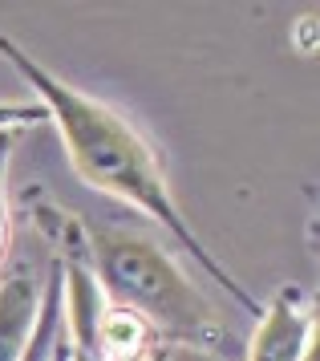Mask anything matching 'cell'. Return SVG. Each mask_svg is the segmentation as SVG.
I'll return each mask as SVG.
<instances>
[{
  "mask_svg": "<svg viewBox=\"0 0 320 361\" xmlns=\"http://www.w3.org/2000/svg\"><path fill=\"white\" fill-rule=\"evenodd\" d=\"M259 329L252 333V345L243 361H308L312 357V333H316V312L304 300L296 284H284L259 305Z\"/></svg>",
  "mask_w": 320,
  "mask_h": 361,
  "instance_id": "3",
  "label": "cell"
},
{
  "mask_svg": "<svg viewBox=\"0 0 320 361\" xmlns=\"http://www.w3.org/2000/svg\"><path fill=\"white\" fill-rule=\"evenodd\" d=\"M41 122H49L41 102H0V130H25Z\"/></svg>",
  "mask_w": 320,
  "mask_h": 361,
  "instance_id": "6",
  "label": "cell"
},
{
  "mask_svg": "<svg viewBox=\"0 0 320 361\" xmlns=\"http://www.w3.org/2000/svg\"><path fill=\"white\" fill-rule=\"evenodd\" d=\"M49 361H69V337H65V321H61L57 341H53V353H49Z\"/></svg>",
  "mask_w": 320,
  "mask_h": 361,
  "instance_id": "9",
  "label": "cell"
},
{
  "mask_svg": "<svg viewBox=\"0 0 320 361\" xmlns=\"http://www.w3.org/2000/svg\"><path fill=\"white\" fill-rule=\"evenodd\" d=\"M0 57L13 66V73H20L32 85V94L45 106L49 122H57L65 154H69V163L78 171V179L90 183L101 195H113L122 203H130V207H138L142 215H150L243 312L259 317V300L219 264V256L195 235L187 215L178 212L159 154H154V147L146 142L142 134L134 130V122H126L106 102L81 94L78 85L61 82L57 73H49L32 53H25L13 37H4V33H0Z\"/></svg>",
  "mask_w": 320,
  "mask_h": 361,
  "instance_id": "1",
  "label": "cell"
},
{
  "mask_svg": "<svg viewBox=\"0 0 320 361\" xmlns=\"http://www.w3.org/2000/svg\"><path fill=\"white\" fill-rule=\"evenodd\" d=\"M81 231L106 305L142 317L166 345L235 357V337L227 333L223 317L159 240L97 219H81Z\"/></svg>",
  "mask_w": 320,
  "mask_h": 361,
  "instance_id": "2",
  "label": "cell"
},
{
  "mask_svg": "<svg viewBox=\"0 0 320 361\" xmlns=\"http://www.w3.org/2000/svg\"><path fill=\"white\" fill-rule=\"evenodd\" d=\"M13 147H16V130H0V175L8 171V159H13Z\"/></svg>",
  "mask_w": 320,
  "mask_h": 361,
  "instance_id": "8",
  "label": "cell"
},
{
  "mask_svg": "<svg viewBox=\"0 0 320 361\" xmlns=\"http://www.w3.org/2000/svg\"><path fill=\"white\" fill-rule=\"evenodd\" d=\"M49 264L37 268L32 260L16 256L8 268H0V361H20L32 341V329L45 300Z\"/></svg>",
  "mask_w": 320,
  "mask_h": 361,
  "instance_id": "4",
  "label": "cell"
},
{
  "mask_svg": "<svg viewBox=\"0 0 320 361\" xmlns=\"http://www.w3.org/2000/svg\"><path fill=\"white\" fill-rule=\"evenodd\" d=\"M8 235H13V224H8V179L0 175V256L8 247Z\"/></svg>",
  "mask_w": 320,
  "mask_h": 361,
  "instance_id": "7",
  "label": "cell"
},
{
  "mask_svg": "<svg viewBox=\"0 0 320 361\" xmlns=\"http://www.w3.org/2000/svg\"><path fill=\"white\" fill-rule=\"evenodd\" d=\"M61 321H65V312H61V268H57V260H49L41 317H37L32 341H29V349H25V357H20V361H49L53 341H57V333H61Z\"/></svg>",
  "mask_w": 320,
  "mask_h": 361,
  "instance_id": "5",
  "label": "cell"
}]
</instances>
